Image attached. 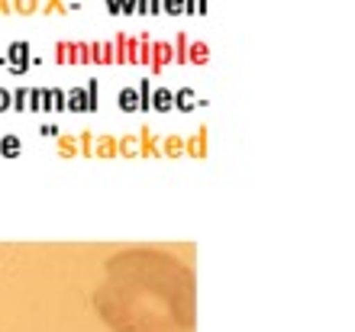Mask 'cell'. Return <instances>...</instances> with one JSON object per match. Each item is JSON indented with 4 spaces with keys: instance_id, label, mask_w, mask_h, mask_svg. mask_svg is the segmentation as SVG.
I'll list each match as a JSON object with an SVG mask.
<instances>
[{
    "instance_id": "cell-1",
    "label": "cell",
    "mask_w": 355,
    "mask_h": 332,
    "mask_svg": "<svg viewBox=\"0 0 355 332\" xmlns=\"http://www.w3.org/2000/svg\"><path fill=\"white\" fill-rule=\"evenodd\" d=\"M94 310L110 332H191L197 323V281L184 261L162 249L113 252Z\"/></svg>"
}]
</instances>
